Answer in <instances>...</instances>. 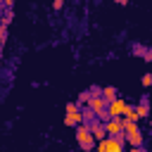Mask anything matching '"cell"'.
Here are the masks:
<instances>
[{"label":"cell","mask_w":152,"mask_h":152,"mask_svg":"<svg viewBox=\"0 0 152 152\" xmlns=\"http://www.w3.org/2000/svg\"><path fill=\"white\" fill-rule=\"evenodd\" d=\"M78 112H81L78 102H66V114H78Z\"/></svg>","instance_id":"obj_9"},{"label":"cell","mask_w":152,"mask_h":152,"mask_svg":"<svg viewBox=\"0 0 152 152\" xmlns=\"http://www.w3.org/2000/svg\"><path fill=\"white\" fill-rule=\"evenodd\" d=\"M150 83H152V74H145V76H142V86H145V88H147V86H150Z\"/></svg>","instance_id":"obj_11"},{"label":"cell","mask_w":152,"mask_h":152,"mask_svg":"<svg viewBox=\"0 0 152 152\" xmlns=\"http://www.w3.org/2000/svg\"><path fill=\"white\" fill-rule=\"evenodd\" d=\"M2 5H5V7H12V5H14V0H2Z\"/></svg>","instance_id":"obj_14"},{"label":"cell","mask_w":152,"mask_h":152,"mask_svg":"<svg viewBox=\"0 0 152 152\" xmlns=\"http://www.w3.org/2000/svg\"><path fill=\"white\" fill-rule=\"evenodd\" d=\"M86 104H88V109H90L93 114H97V112H104V109H107V102L102 100V95H90Z\"/></svg>","instance_id":"obj_5"},{"label":"cell","mask_w":152,"mask_h":152,"mask_svg":"<svg viewBox=\"0 0 152 152\" xmlns=\"http://www.w3.org/2000/svg\"><path fill=\"white\" fill-rule=\"evenodd\" d=\"M62 5H64V0H52V10H62Z\"/></svg>","instance_id":"obj_13"},{"label":"cell","mask_w":152,"mask_h":152,"mask_svg":"<svg viewBox=\"0 0 152 152\" xmlns=\"http://www.w3.org/2000/svg\"><path fill=\"white\" fill-rule=\"evenodd\" d=\"M0 48H2V45H0Z\"/></svg>","instance_id":"obj_18"},{"label":"cell","mask_w":152,"mask_h":152,"mask_svg":"<svg viewBox=\"0 0 152 152\" xmlns=\"http://www.w3.org/2000/svg\"><path fill=\"white\" fill-rule=\"evenodd\" d=\"M88 97H90V93H81V95H78V102H81V104H86V102H88Z\"/></svg>","instance_id":"obj_12"},{"label":"cell","mask_w":152,"mask_h":152,"mask_svg":"<svg viewBox=\"0 0 152 152\" xmlns=\"http://www.w3.org/2000/svg\"><path fill=\"white\" fill-rule=\"evenodd\" d=\"M76 140H78V145H81L86 152H90V150L95 147V138L90 135L88 124H76Z\"/></svg>","instance_id":"obj_1"},{"label":"cell","mask_w":152,"mask_h":152,"mask_svg":"<svg viewBox=\"0 0 152 152\" xmlns=\"http://www.w3.org/2000/svg\"><path fill=\"white\" fill-rule=\"evenodd\" d=\"M128 152H145V150H142V147H131Z\"/></svg>","instance_id":"obj_15"},{"label":"cell","mask_w":152,"mask_h":152,"mask_svg":"<svg viewBox=\"0 0 152 152\" xmlns=\"http://www.w3.org/2000/svg\"><path fill=\"white\" fill-rule=\"evenodd\" d=\"M95 152H104V150H102V147H100V145H97V150H95Z\"/></svg>","instance_id":"obj_17"},{"label":"cell","mask_w":152,"mask_h":152,"mask_svg":"<svg viewBox=\"0 0 152 152\" xmlns=\"http://www.w3.org/2000/svg\"><path fill=\"white\" fill-rule=\"evenodd\" d=\"M100 95H102V100H104V102H112L114 97H119L114 86H104V88H100Z\"/></svg>","instance_id":"obj_6"},{"label":"cell","mask_w":152,"mask_h":152,"mask_svg":"<svg viewBox=\"0 0 152 152\" xmlns=\"http://www.w3.org/2000/svg\"><path fill=\"white\" fill-rule=\"evenodd\" d=\"M5 40H7V26H5V24H0V45H2Z\"/></svg>","instance_id":"obj_10"},{"label":"cell","mask_w":152,"mask_h":152,"mask_svg":"<svg viewBox=\"0 0 152 152\" xmlns=\"http://www.w3.org/2000/svg\"><path fill=\"white\" fill-rule=\"evenodd\" d=\"M114 2H116V5H126L128 0H114Z\"/></svg>","instance_id":"obj_16"},{"label":"cell","mask_w":152,"mask_h":152,"mask_svg":"<svg viewBox=\"0 0 152 152\" xmlns=\"http://www.w3.org/2000/svg\"><path fill=\"white\" fill-rule=\"evenodd\" d=\"M124 140L121 138H112V135H107V138H102L100 140V147L104 150V152H124Z\"/></svg>","instance_id":"obj_3"},{"label":"cell","mask_w":152,"mask_h":152,"mask_svg":"<svg viewBox=\"0 0 152 152\" xmlns=\"http://www.w3.org/2000/svg\"><path fill=\"white\" fill-rule=\"evenodd\" d=\"M102 126H104V133H107V135H112V138H121V140H124L121 119H116V116H109L107 121H102Z\"/></svg>","instance_id":"obj_2"},{"label":"cell","mask_w":152,"mask_h":152,"mask_svg":"<svg viewBox=\"0 0 152 152\" xmlns=\"http://www.w3.org/2000/svg\"><path fill=\"white\" fill-rule=\"evenodd\" d=\"M121 116H124V119H128V121H138V119H140V116H138V112H135V104H126Z\"/></svg>","instance_id":"obj_7"},{"label":"cell","mask_w":152,"mask_h":152,"mask_svg":"<svg viewBox=\"0 0 152 152\" xmlns=\"http://www.w3.org/2000/svg\"><path fill=\"white\" fill-rule=\"evenodd\" d=\"M135 112H138V116H140V119L150 114V107H147V95H142V100H140V104L135 107Z\"/></svg>","instance_id":"obj_8"},{"label":"cell","mask_w":152,"mask_h":152,"mask_svg":"<svg viewBox=\"0 0 152 152\" xmlns=\"http://www.w3.org/2000/svg\"><path fill=\"white\" fill-rule=\"evenodd\" d=\"M128 102L126 100H121V97H114L112 102H107V114L109 116H116V119H121V114H124V107H126Z\"/></svg>","instance_id":"obj_4"}]
</instances>
